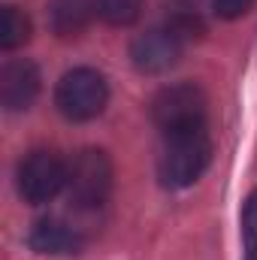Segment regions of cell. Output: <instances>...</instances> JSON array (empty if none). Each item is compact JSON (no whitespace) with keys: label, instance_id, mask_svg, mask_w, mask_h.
Segmentation results:
<instances>
[{"label":"cell","instance_id":"5","mask_svg":"<svg viewBox=\"0 0 257 260\" xmlns=\"http://www.w3.org/2000/svg\"><path fill=\"white\" fill-rule=\"evenodd\" d=\"M18 197L30 206H43L67 188V164L55 151H30L15 173Z\"/></svg>","mask_w":257,"mask_h":260},{"label":"cell","instance_id":"3","mask_svg":"<svg viewBox=\"0 0 257 260\" xmlns=\"http://www.w3.org/2000/svg\"><path fill=\"white\" fill-rule=\"evenodd\" d=\"M109 100V85L103 79V73L91 70V67H76L61 76L58 91H55V103L61 109V115L70 121H91L106 109Z\"/></svg>","mask_w":257,"mask_h":260},{"label":"cell","instance_id":"11","mask_svg":"<svg viewBox=\"0 0 257 260\" xmlns=\"http://www.w3.org/2000/svg\"><path fill=\"white\" fill-rule=\"evenodd\" d=\"M145 0H97V15L112 27H130L142 15Z\"/></svg>","mask_w":257,"mask_h":260},{"label":"cell","instance_id":"13","mask_svg":"<svg viewBox=\"0 0 257 260\" xmlns=\"http://www.w3.org/2000/svg\"><path fill=\"white\" fill-rule=\"evenodd\" d=\"M242 260H257V191L242 206Z\"/></svg>","mask_w":257,"mask_h":260},{"label":"cell","instance_id":"8","mask_svg":"<svg viewBox=\"0 0 257 260\" xmlns=\"http://www.w3.org/2000/svg\"><path fill=\"white\" fill-rule=\"evenodd\" d=\"M30 248L40 251V254H76L82 251L85 239L79 233V227H73L64 218H40L34 227H30V236H27Z\"/></svg>","mask_w":257,"mask_h":260},{"label":"cell","instance_id":"1","mask_svg":"<svg viewBox=\"0 0 257 260\" xmlns=\"http://www.w3.org/2000/svg\"><path fill=\"white\" fill-rule=\"evenodd\" d=\"M209 160H212V142L206 127L170 133L157 157V179L167 188H188L203 176Z\"/></svg>","mask_w":257,"mask_h":260},{"label":"cell","instance_id":"4","mask_svg":"<svg viewBox=\"0 0 257 260\" xmlns=\"http://www.w3.org/2000/svg\"><path fill=\"white\" fill-rule=\"evenodd\" d=\"M151 121L164 136L206 127V94L191 82L160 88L151 100Z\"/></svg>","mask_w":257,"mask_h":260},{"label":"cell","instance_id":"10","mask_svg":"<svg viewBox=\"0 0 257 260\" xmlns=\"http://www.w3.org/2000/svg\"><path fill=\"white\" fill-rule=\"evenodd\" d=\"M30 40V18L18 9V6H3L0 9V46L9 52V49H18Z\"/></svg>","mask_w":257,"mask_h":260},{"label":"cell","instance_id":"2","mask_svg":"<svg viewBox=\"0 0 257 260\" xmlns=\"http://www.w3.org/2000/svg\"><path fill=\"white\" fill-rule=\"evenodd\" d=\"M112 191V160L100 148H82L67 164V194L76 209H100Z\"/></svg>","mask_w":257,"mask_h":260},{"label":"cell","instance_id":"14","mask_svg":"<svg viewBox=\"0 0 257 260\" xmlns=\"http://www.w3.org/2000/svg\"><path fill=\"white\" fill-rule=\"evenodd\" d=\"M251 3H254V0H212V9H215L218 18L233 21V18H242V15L251 9Z\"/></svg>","mask_w":257,"mask_h":260},{"label":"cell","instance_id":"12","mask_svg":"<svg viewBox=\"0 0 257 260\" xmlns=\"http://www.w3.org/2000/svg\"><path fill=\"white\" fill-rule=\"evenodd\" d=\"M167 30H173L182 43L185 40H194V37H203V21H200V15L188 9V6H176L173 12H170V18H167V24H164Z\"/></svg>","mask_w":257,"mask_h":260},{"label":"cell","instance_id":"9","mask_svg":"<svg viewBox=\"0 0 257 260\" xmlns=\"http://www.w3.org/2000/svg\"><path fill=\"white\" fill-rule=\"evenodd\" d=\"M97 15V0H49V24L58 37H79Z\"/></svg>","mask_w":257,"mask_h":260},{"label":"cell","instance_id":"6","mask_svg":"<svg viewBox=\"0 0 257 260\" xmlns=\"http://www.w3.org/2000/svg\"><path fill=\"white\" fill-rule=\"evenodd\" d=\"M179 55H182V40L173 30H167V27L145 30L130 46L133 67L139 73H148V76H157V73H167L170 67H176Z\"/></svg>","mask_w":257,"mask_h":260},{"label":"cell","instance_id":"7","mask_svg":"<svg viewBox=\"0 0 257 260\" xmlns=\"http://www.w3.org/2000/svg\"><path fill=\"white\" fill-rule=\"evenodd\" d=\"M40 94V70L30 61H9L0 70V100L9 112L30 109Z\"/></svg>","mask_w":257,"mask_h":260}]
</instances>
